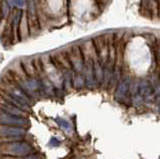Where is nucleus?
Returning <instances> with one entry per match:
<instances>
[{
    "mask_svg": "<svg viewBox=\"0 0 160 159\" xmlns=\"http://www.w3.org/2000/svg\"><path fill=\"white\" fill-rule=\"evenodd\" d=\"M8 152L9 154H12V155H26V154L31 152V148L27 145L26 143H12L10 145L7 146Z\"/></svg>",
    "mask_w": 160,
    "mask_h": 159,
    "instance_id": "1",
    "label": "nucleus"
},
{
    "mask_svg": "<svg viewBox=\"0 0 160 159\" xmlns=\"http://www.w3.org/2000/svg\"><path fill=\"white\" fill-rule=\"evenodd\" d=\"M23 133H24L23 130H20V129H11V128L6 129V132L1 131L2 136H5V135H7V136H19Z\"/></svg>",
    "mask_w": 160,
    "mask_h": 159,
    "instance_id": "2",
    "label": "nucleus"
},
{
    "mask_svg": "<svg viewBox=\"0 0 160 159\" xmlns=\"http://www.w3.org/2000/svg\"><path fill=\"white\" fill-rule=\"evenodd\" d=\"M22 65L25 72H27L30 75H34L35 71H36V68H35L34 64H32L31 62H23Z\"/></svg>",
    "mask_w": 160,
    "mask_h": 159,
    "instance_id": "3",
    "label": "nucleus"
},
{
    "mask_svg": "<svg viewBox=\"0 0 160 159\" xmlns=\"http://www.w3.org/2000/svg\"><path fill=\"white\" fill-rule=\"evenodd\" d=\"M23 159H38V157H36V156H28V157H25Z\"/></svg>",
    "mask_w": 160,
    "mask_h": 159,
    "instance_id": "4",
    "label": "nucleus"
}]
</instances>
